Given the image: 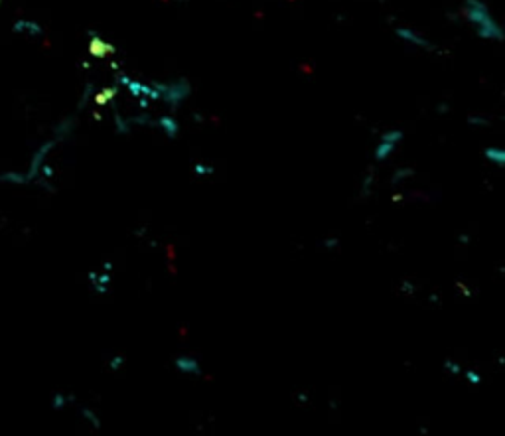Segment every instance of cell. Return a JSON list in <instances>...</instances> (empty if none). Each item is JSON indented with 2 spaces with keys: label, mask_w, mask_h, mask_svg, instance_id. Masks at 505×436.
<instances>
[{
  "label": "cell",
  "mask_w": 505,
  "mask_h": 436,
  "mask_svg": "<svg viewBox=\"0 0 505 436\" xmlns=\"http://www.w3.org/2000/svg\"><path fill=\"white\" fill-rule=\"evenodd\" d=\"M131 120L129 118H124L116 109H114V128H116V132L118 134H129L131 132Z\"/></svg>",
  "instance_id": "cell-13"
},
{
  "label": "cell",
  "mask_w": 505,
  "mask_h": 436,
  "mask_svg": "<svg viewBox=\"0 0 505 436\" xmlns=\"http://www.w3.org/2000/svg\"><path fill=\"white\" fill-rule=\"evenodd\" d=\"M483 158L497 168H505V146H497V144L487 146L483 150Z\"/></svg>",
  "instance_id": "cell-10"
},
{
  "label": "cell",
  "mask_w": 505,
  "mask_h": 436,
  "mask_svg": "<svg viewBox=\"0 0 505 436\" xmlns=\"http://www.w3.org/2000/svg\"><path fill=\"white\" fill-rule=\"evenodd\" d=\"M152 126L154 128H158L160 132H164V136L166 138H178V134H180V122H178V118L174 116V115H160L158 118H152Z\"/></svg>",
  "instance_id": "cell-6"
},
{
  "label": "cell",
  "mask_w": 505,
  "mask_h": 436,
  "mask_svg": "<svg viewBox=\"0 0 505 436\" xmlns=\"http://www.w3.org/2000/svg\"><path fill=\"white\" fill-rule=\"evenodd\" d=\"M192 170H194V174H196L197 178H209V176L215 174V168H213L211 164H207V162H196Z\"/></svg>",
  "instance_id": "cell-15"
},
{
  "label": "cell",
  "mask_w": 505,
  "mask_h": 436,
  "mask_svg": "<svg viewBox=\"0 0 505 436\" xmlns=\"http://www.w3.org/2000/svg\"><path fill=\"white\" fill-rule=\"evenodd\" d=\"M395 36L403 44H407V46H411L415 50H422V52H432L434 50V44L428 38H424L419 30H415L411 26H397L395 28Z\"/></svg>",
  "instance_id": "cell-4"
},
{
  "label": "cell",
  "mask_w": 505,
  "mask_h": 436,
  "mask_svg": "<svg viewBox=\"0 0 505 436\" xmlns=\"http://www.w3.org/2000/svg\"><path fill=\"white\" fill-rule=\"evenodd\" d=\"M79 414H81V416H83V418H85V420H87L95 430H99V428H101V424H103V422H101L99 414H97L95 410H91L89 407H81V408H79Z\"/></svg>",
  "instance_id": "cell-12"
},
{
  "label": "cell",
  "mask_w": 505,
  "mask_h": 436,
  "mask_svg": "<svg viewBox=\"0 0 505 436\" xmlns=\"http://www.w3.org/2000/svg\"><path fill=\"white\" fill-rule=\"evenodd\" d=\"M462 377L466 379V383L468 385H472V387H477V385H481V381H483V375L477 371V369H464L462 371Z\"/></svg>",
  "instance_id": "cell-14"
},
{
  "label": "cell",
  "mask_w": 505,
  "mask_h": 436,
  "mask_svg": "<svg viewBox=\"0 0 505 436\" xmlns=\"http://www.w3.org/2000/svg\"><path fill=\"white\" fill-rule=\"evenodd\" d=\"M116 52V48L109 42H105L99 34L95 32H89V54L93 58H107V56H112Z\"/></svg>",
  "instance_id": "cell-8"
},
{
  "label": "cell",
  "mask_w": 505,
  "mask_h": 436,
  "mask_svg": "<svg viewBox=\"0 0 505 436\" xmlns=\"http://www.w3.org/2000/svg\"><path fill=\"white\" fill-rule=\"evenodd\" d=\"M87 278H89V284H91V288L95 290V294H101V296H105L107 292H109V288H111V270H101V272H95V270H89L87 272Z\"/></svg>",
  "instance_id": "cell-7"
},
{
  "label": "cell",
  "mask_w": 505,
  "mask_h": 436,
  "mask_svg": "<svg viewBox=\"0 0 505 436\" xmlns=\"http://www.w3.org/2000/svg\"><path fill=\"white\" fill-rule=\"evenodd\" d=\"M444 369H446L450 375H462V371H464L462 363L456 361V359H444Z\"/></svg>",
  "instance_id": "cell-17"
},
{
  "label": "cell",
  "mask_w": 505,
  "mask_h": 436,
  "mask_svg": "<svg viewBox=\"0 0 505 436\" xmlns=\"http://www.w3.org/2000/svg\"><path fill=\"white\" fill-rule=\"evenodd\" d=\"M69 401H73V397L71 395H65V393H54V397H52V408L54 410H61V408H65V405L69 403Z\"/></svg>",
  "instance_id": "cell-16"
},
{
  "label": "cell",
  "mask_w": 505,
  "mask_h": 436,
  "mask_svg": "<svg viewBox=\"0 0 505 436\" xmlns=\"http://www.w3.org/2000/svg\"><path fill=\"white\" fill-rule=\"evenodd\" d=\"M118 85H112V87H105L103 91H99V93H95L93 95V101H95V105H99V107H103V105H107V103H111L114 97H116V93H118Z\"/></svg>",
  "instance_id": "cell-11"
},
{
  "label": "cell",
  "mask_w": 505,
  "mask_h": 436,
  "mask_svg": "<svg viewBox=\"0 0 505 436\" xmlns=\"http://www.w3.org/2000/svg\"><path fill=\"white\" fill-rule=\"evenodd\" d=\"M174 367H176V371H180L184 375H190V377L201 375V363L194 355H178L174 359Z\"/></svg>",
  "instance_id": "cell-9"
},
{
  "label": "cell",
  "mask_w": 505,
  "mask_h": 436,
  "mask_svg": "<svg viewBox=\"0 0 505 436\" xmlns=\"http://www.w3.org/2000/svg\"><path fill=\"white\" fill-rule=\"evenodd\" d=\"M403 140H405V132L401 128H389V130L381 132V136L377 138L375 148H373L375 162H387L401 148Z\"/></svg>",
  "instance_id": "cell-2"
},
{
  "label": "cell",
  "mask_w": 505,
  "mask_h": 436,
  "mask_svg": "<svg viewBox=\"0 0 505 436\" xmlns=\"http://www.w3.org/2000/svg\"><path fill=\"white\" fill-rule=\"evenodd\" d=\"M12 32L18 34V36H26V38H42L44 36V26L38 20L18 18L16 22H12Z\"/></svg>",
  "instance_id": "cell-5"
},
{
  "label": "cell",
  "mask_w": 505,
  "mask_h": 436,
  "mask_svg": "<svg viewBox=\"0 0 505 436\" xmlns=\"http://www.w3.org/2000/svg\"><path fill=\"white\" fill-rule=\"evenodd\" d=\"M462 16L479 40L493 42V44H499V42L505 40L503 24L493 16L491 8L483 2V0H464Z\"/></svg>",
  "instance_id": "cell-1"
},
{
  "label": "cell",
  "mask_w": 505,
  "mask_h": 436,
  "mask_svg": "<svg viewBox=\"0 0 505 436\" xmlns=\"http://www.w3.org/2000/svg\"><path fill=\"white\" fill-rule=\"evenodd\" d=\"M0 10H2V0H0Z\"/></svg>",
  "instance_id": "cell-19"
},
{
  "label": "cell",
  "mask_w": 505,
  "mask_h": 436,
  "mask_svg": "<svg viewBox=\"0 0 505 436\" xmlns=\"http://www.w3.org/2000/svg\"><path fill=\"white\" fill-rule=\"evenodd\" d=\"M190 95H192V85L186 77L164 81V85H162V103L168 105L172 111L180 109L190 99Z\"/></svg>",
  "instance_id": "cell-3"
},
{
  "label": "cell",
  "mask_w": 505,
  "mask_h": 436,
  "mask_svg": "<svg viewBox=\"0 0 505 436\" xmlns=\"http://www.w3.org/2000/svg\"><path fill=\"white\" fill-rule=\"evenodd\" d=\"M124 363H126L124 355H112V357L109 359V369H111V371H118V369H122Z\"/></svg>",
  "instance_id": "cell-18"
}]
</instances>
